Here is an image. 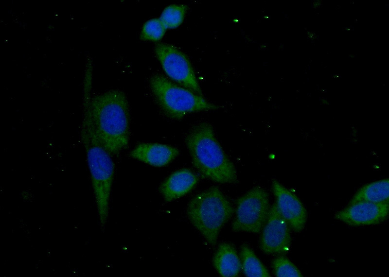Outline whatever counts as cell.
I'll return each instance as SVG.
<instances>
[{
  "label": "cell",
  "instance_id": "4",
  "mask_svg": "<svg viewBox=\"0 0 389 277\" xmlns=\"http://www.w3.org/2000/svg\"><path fill=\"white\" fill-rule=\"evenodd\" d=\"M234 208L217 187L197 194L190 201L187 215L191 222L212 245H215L221 228Z\"/></svg>",
  "mask_w": 389,
  "mask_h": 277
},
{
  "label": "cell",
  "instance_id": "13",
  "mask_svg": "<svg viewBox=\"0 0 389 277\" xmlns=\"http://www.w3.org/2000/svg\"><path fill=\"white\" fill-rule=\"evenodd\" d=\"M214 266L220 276L224 277L237 276L242 266L234 247L223 242L219 244L213 259Z\"/></svg>",
  "mask_w": 389,
  "mask_h": 277
},
{
  "label": "cell",
  "instance_id": "1",
  "mask_svg": "<svg viewBox=\"0 0 389 277\" xmlns=\"http://www.w3.org/2000/svg\"><path fill=\"white\" fill-rule=\"evenodd\" d=\"M89 110L96 135L111 156L126 149L129 141V108L124 93L112 89L91 98Z\"/></svg>",
  "mask_w": 389,
  "mask_h": 277
},
{
  "label": "cell",
  "instance_id": "8",
  "mask_svg": "<svg viewBox=\"0 0 389 277\" xmlns=\"http://www.w3.org/2000/svg\"><path fill=\"white\" fill-rule=\"evenodd\" d=\"M290 244L289 225L275 202L269 209L267 222L261 237L260 248L268 254H284L288 251Z\"/></svg>",
  "mask_w": 389,
  "mask_h": 277
},
{
  "label": "cell",
  "instance_id": "9",
  "mask_svg": "<svg viewBox=\"0 0 389 277\" xmlns=\"http://www.w3.org/2000/svg\"><path fill=\"white\" fill-rule=\"evenodd\" d=\"M389 213V203L358 202L337 212L336 219L353 226L371 225L384 221Z\"/></svg>",
  "mask_w": 389,
  "mask_h": 277
},
{
  "label": "cell",
  "instance_id": "5",
  "mask_svg": "<svg viewBox=\"0 0 389 277\" xmlns=\"http://www.w3.org/2000/svg\"><path fill=\"white\" fill-rule=\"evenodd\" d=\"M150 85L158 104L171 119L179 120L189 113L216 109L220 107L209 102L202 96L178 86L159 73L151 76Z\"/></svg>",
  "mask_w": 389,
  "mask_h": 277
},
{
  "label": "cell",
  "instance_id": "14",
  "mask_svg": "<svg viewBox=\"0 0 389 277\" xmlns=\"http://www.w3.org/2000/svg\"><path fill=\"white\" fill-rule=\"evenodd\" d=\"M358 202L389 203V179L376 181L361 187L354 195L349 204Z\"/></svg>",
  "mask_w": 389,
  "mask_h": 277
},
{
  "label": "cell",
  "instance_id": "15",
  "mask_svg": "<svg viewBox=\"0 0 389 277\" xmlns=\"http://www.w3.org/2000/svg\"><path fill=\"white\" fill-rule=\"evenodd\" d=\"M240 256L242 268L247 277H270L267 270L247 244L241 246Z\"/></svg>",
  "mask_w": 389,
  "mask_h": 277
},
{
  "label": "cell",
  "instance_id": "18",
  "mask_svg": "<svg viewBox=\"0 0 389 277\" xmlns=\"http://www.w3.org/2000/svg\"><path fill=\"white\" fill-rule=\"evenodd\" d=\"M275 275L278 277H302L300 270L287 258L280 256L272 262Z\"/></svg>",
  "mask_w": 389,
  "mask_h": 277
},
{
  "label": "cell",
  "instance_id": "2",
  "mask_svg": "<svg viewBox=\"0 0 389 277\" xmlns=\"http://www.w3.org/2000/svg\"><path fill=\"white\" fill-rule=\"evenodd\" d=\"M80 136L85 148L101 229L107 223L114 164L95 133L89 105H83Z\"/></svg>",
  "mask_w": 389,
  "mask_h": 277
},
{
  "label": "cell",
  "instance_id": "6",
  "mask_svg": "<svg viewBox=\"0 0 389 277\" xmlns=\"http://www.w3.org/2000/svg\"><path fill=\"white\" fill-rule=\"evenodd\" d=\"M236 217L232 224L234 231L259 233L268 215V194L257 186L239 198L237 202Z\"/></svg>",
  "mask_w": 389,
  "mask_h": 277
},
{
  "label": "cell",
  "instance_id": "12",
  "mask_svg": "<svg viewBox=\"0 0 389 277\" xmlns=\"http://www.w3.org/2000/svg\"><path fill=\"white\" fill-rule=\"evenodd\" d=\"M198 181L197 176L191 170L183 169L171 174L159 188L166 201L170 202L190 191Z\"/></svg>",
  "mask_w": 389,
  "mask_h": 277
},
{
  "label": "cell",
  "instance_id": "11",
  "mask_svg": "<svg viewBox=\"0 0 389 277\" xmlns=\"http://www.w3.org/2000/svg\"><path fill=\"white\" fill-rule=\"evenodd\" d=\"M179 154L176 147L158 143H142L130 153V156L144 163L156 167L167 165Z\"/></svg>",
  "mask_w": 389,
  "mask_h": 277
},
{
  "label": "cell",
  "instance_id": "17",
  "mask_svg": "<svg viewBox=\"0 0 389 277\" xmlns=\"http://www.w3.org/2000/svg\"><path fill=\"white\" fill-rule=\"evenodd\" d=\"M166 30V27L159 18H153L143 25L140 38L143 40L158 41L162 38Z\"/></svg>",
  "mask_w": 389,
  "mask_h": 277
},
{
  "label": "cell",
  "instance_id": "7",
  "mask_svg": "<svg viewBox=\"0 0 389 277\" xmlns=\"http://www.w3.org/2000/svg\"><path fill=\"white\" fill-rule=\"evenodd\" d=\"M155 51L164 71L172 80L203 95L192 64L185 53L176 46L164 43L157 44Z\"/></svg>",
  "mask_w": 389,
  "mask_h": 277
},
{
  "label": "cell",
  "instance_id": "10",
  "mask_svg": "<svg viewBox=\"0 0 389 277\" xmlns=\"http://www.w3.org/2000/svg\"><path fill=\"white\" fill-rule=\"evenodd\" d=\"M276 204L289 225L296 232L302 230L307 219V212L300 200L277 180L272 183Z\"/></svg>",
  "mask_w": 389,
  "mask_h": 277
},
{
  "label": "cell",
  "instance_id": "16",
  "mask_svg": "<svg viewBox=\"0 0 389 277\" xmlns=\"http://www.w3.org/2000/svg\"><path fill=\"white\" fill-rule=\"evenodd\" d=\"M185 4H172L164 8L160 19L166 29H174L183 22L187 10Z\"/></svg>",
  "mask_w": 389,
  "mask_h": 277
},
{
  "label": "cell",
  "instance_id": "3",
  "mask_svg": "<svg viewBox=\"0 0 389 277\" xmlns=\"http://www.w3.org/2000/svg\"><path fill=\"white\" fill-rule=\"evenodd\" d=\"M185 142L193 165L202 176L221 183L237 181L235 168L216 139L210 123L196 125Z\"/></svg>",
  "mask_w": 389,
  "mask_h": 277
}]
</instances>
